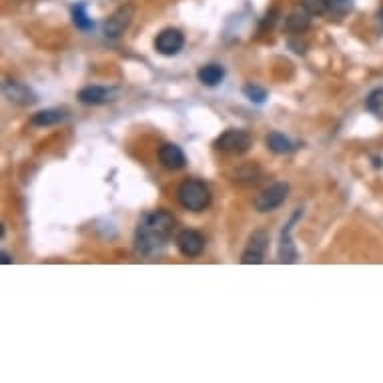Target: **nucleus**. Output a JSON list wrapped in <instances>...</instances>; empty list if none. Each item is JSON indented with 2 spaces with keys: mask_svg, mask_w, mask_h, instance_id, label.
I'll return each mask as SVG.
<instances>
[{
  "mask_svg": "<svg viewBox=\"0 0 383 383\" xmlns=\"http://www.w3.org/2000/svg\"><path fill=\"white\" fill-rule=\"evenodd\" d=\"M175 229V217L167 211L145 213L135 231V249L139 255H155L167 245Z\"/></svg>",
  "mask_w": 383,
  "mask_h": 383,
  "instance_id": "obj_1",
  "label": "nucleus"
},
{
  "mask_svg": "<svg viewBox=\"0 0 383 383\" xmlns=\"http://www.w3.org/2000/svg\"><path fill=\"white\" fill-rule=\"evenodd\" d=\"M177 199L187 211L199 213L205 211L211 203V191L209 187L199 179H187L177 189Z\"/></svg>",
  "mask_w": 383,
  "mask_h": 383,
  "instance_id": "obj_2",
  "label": "nucleus"
},
{
  "mask_svg": "<svg viewBox=\"0 0 383 383\" xmlns=\"http://www.w3.org/2000/svg\"><path fill=\"white\" fill-rule=\"evenodd\" d=\"M215 146L223 153H229V155H243L251 146V135L247 130H241V128H229L217 137Z\"/></svg>",
  "mask_w": 383,
  "mask_h": 383,
  "instance_id": "obj_3",
  "label": "nucleus"
},
{
  "mask_svg": "<svg viewBox=\"0 0 383 383\" xmlns=\"http://www.w3.org/2000/svg\"><path fill=\"white\" fill-rule=\"evenodd\" d=\"M289 195V185L287 182H275L269 189H265L261 195H257L255 209L259 213H271L279 209Z\"/></svg>",
  "mask_w": 383,
  "mask_h": 383,
  "instance_id": "obj_4",
  "label": "nucleus"
},
{
  "mask_svg": "<svg viewBox=\"0 0 383 383\" xmlns=\"http://www.w3.org/2000/svg\"><path fill=\"white\" fill-rule=\"evenodd\" d=\"M133 17H135V8H133L130 4H125V6L117 8V10L110 15L109 19H107L105 26H103V33H105V37L112 38V40L121 37V35L127 31L128 26H130Z\"/></svg>",
  "mask_w": 383,
  "mask_h": 383,
  "instance_id": "obj_5",
  "label": "nucleus"
},
{
  "mask_svg": "<svg viewBox=\"0 0 383 383\" xmlns=\"http://www.w3.org/2000/svg\"><path fill=\"white\" fill-rule=\"evenodd\" d=\"M267 245H269V235L265 231H255L249 237V243H247V247H245V251L241 255V263L243 265H259V263H263Z\"/></svg>",
  "mask_w": 383,
  "mask_h": 383,
  "instance_id": "obj_6",
  "label": "nucleus"
},
{
  "mask_svg": "<svg viewBox=\"0 0 383 383\" xmlns=\"http://www.w3.org/2000/svg\"><path fill=\"white\" fill-rule=\"evenodd\" d=\"M303 215V209H297L295 213H293L291 221L283 227V231H281V239H279V251H277V257H279V263H295L297 261V249H295V245H293V239H291V231H293V225L297 223V219Z\"/></svg>",
  "mask_w": 383,
  "mask_h": 383,
  "instance_id": "obj_7",
  "label": "nucleus"
},
{
  "mask_svg": "<svg viewBox=\"0 0 383 383\" xmlns=\"http://www.w3.org/2000/svg\"><path fill=\"white\" fill-rule=\"evenodd\" d=\"M182 46H185V37H182L181 31H177V28H164L155 38L157 53H161L164 56L179 55L182 51Z\"/></svg>",
  "mask_w": 383,
  "mask_h": 383,
  "instance_id": "obj_8",
  "label": "nucleus"
},
{
  "mask_svg": "<svg viewBox=\"0 0 383 383\" xmlns=\"http://www.w3.org/2000/svg\"><path fill=\"white\" fill-rule=\"evenodd\" d=\"M2 92H4V96H6V101H8V103H15V105L26 107V105H35V103H37V94H35V92L31 91L28 87L17 83V80H10V78H4V83H2Z\"/></svg>",
  "mask_w": 383,
  "mask_h": 383,
  "instance_id": "obj_9",
  "label": "nucleus"
},
{
  "mask_svg": "<svg viewBox=\"0 0 383 383\" xmlns=\"http://www.w3.org/2000/svg\"><path fill=\"white\" fill-rule=\"evenodd\" d=\"M177 247L185 257H199L205 249V237L199 231L185 229L177 237Z\"/></svg>",
  "mask_w": 383,
  "mask_h": 383,
  "instance_id": "obj_10",
  "label": "nucleus"
},
{
  "mask_svg": "<svg viewBox=\"0 0 383 383\" xmlns=\"http://www.w3.org/2000/svg\"><path fill=\"white\" fill-rule=\"evenodd\" d=\"M159 161L163 164L164 169H171V171H177V169H182L187 159H185V153L179 145L175 143H164L159 148Z\"/></svg>",
  "mask_w": 383,
  "mask_h": 383,
  "instance_id": "obj_11",
  "label": "nucleus"
},
{
  "mask_svg": "<svg viewBox=\"0 0 383 383\" xmlns=\"http://www.w3.org/2000/svg\"><path fill=\"white\" fill-rule=\"evenodd\" d=\"M114 89H107V87H85L83 91H78V101L83 105H105L114 101Z\"/></svg>",
  "mask_w": 383,
  "mask_h": 383,
  "instance_id": "obj_12",
  "label": "nucleus"
},
{
  "mask_svg": "<svg viewBox=\"0 0 383 383\" xmlns=\"http://www.w3.org/2000/svg\"><path fill=\"white\" fill-rule=\"evenodd\" d=\"M67 117H69V110L60 109V107L38 110L37 114H33V119H31V125H33V127H53V125L62 123Z\"/></svg>",
  "mask_w": 383,
  "mask_h": 383,
  "instance_id": "obj_13",
  "label": "nucleus"
},
{
  "mask_svg": "<svg viewBox=\"0 0 383 383\" xmlns=\"http://www.w3.org/2000/svg\"><path fill=\"white\" fill-rule=\"evenodd\" d=\"M309 22H311V15L303 8V6H297V8H293L291 12H289V17L285 20V28L289 31V33H305L307 28H309Z\"/></svg>",
  "mask_w": 383,
  "mask_h": 383,
  "instance_id": "obj_14",
  "label": "nucleus"
},
{
  "mask_svg": "<svg viewBox=\"0 0 383 383\" xmlns=\"http://www.w3.org/2000/svg\"><path fill=\"white\" fill-rule=\"evenodd\" d=\"M197 78H199V83L205 85V87H217V85H221V80L225 78V69L221 65H217V62L205 65V67L199 69Z\"/></svg>",
  "mask_w": 383,
  "mask_h": 383,
  "instance_id": "obj_15",
  "label": "nucleus"
},
{
  "mask_svg": "<svg viewBox=\"0 0 383 383\" xmlns=\"http://www.w3.org/2000/svg\"><path fill=\"white\" fill-rule=\"evenodd\" d=\"M267 146H269V151H273L277 155H285V153H291L295 145H293L291 141L283 135V133H279V130H273V133H269L267 135Z\"/></svg>",
  "mask_w": 383,
  "mask_h": 383,
  "instance_id": "obj_16",
  "label": "nucleus"
},
{
  "mask_svg": "<svg viewBox=\"0 0 383 383\" xmlns=\"http://www.w3.org/2000/svg\"><path fill=\"white\" fill-rule=\"evenodd\" d=\"M365 109H367V112H371L375 119H383V89H375V91L367 94Z\"/></svg>",
  "mask_w": 383,
  "mask_h": 383,
  "instance_id": "obj_17",
  "label": "nucleus"
},
{
  "mask_svg": "<svg viewBox=\"0 0 383 383\" xmlns=\"http://www.w3.org/2000/svg\"><path fill=\"white\" fill-rule=\"evenodd\" d=\"M73 20L74 24H76V28H80V31H92L94 28V22H92V19H89L85 4L73 6Z\"/></svg>",
  "mask_w": 383,
  "mask_h": 383,
  "instance_id": "obj_18",
  "label": "nucleus"
},
{
  "mask_svg": "<svg viewBox=\"0 0 383 383\" xmlns=\"http://www.w3.org/2000/svg\"><path fill=\"white\" fill-rule=\"evenodd\" d=\"M353 8V0H327V12L333 17H346Z\"/></svg>",
  "mask_w": 383,
  "mask_h": 383,
  "instance_id": "obj_19",
  "label": "nucleus"
},
{
  "mask_svg": "<svg viewBox=\"0 0 383 383\" xmlns=\"http://www.w3.org/2000/svg\"><path fill=\"white\" fill-rule=\"evenodd\" d=\"M243 94H245L251 103H255V105H263V103L267 101V91L261 89V87H257L253 83H249V85L243 87Z\"/></svg>",
  "mask_w": 383,
  "mask_h": 383,
  "instance_id": "obj_20",
  "label": "nucleus"
},
{
  "mask_svg": "<svg viewBox=\"0 0 383 383\" xmlns=\"http://www.w3.org/2000/svg\"><path fill=\"white\" fill-rule=\"evenodd\" d=\"M301 6L309 12L311 17L327 12V0H301Z\"/></svg>",
  "mask_w": 383,
  "mask_h": 383,
  "instance_id": "obj_21",
  "label": "nucleus"
},
{
  "mask_svg": "<svg viewBox=\"0 0 383 383\" xmlns=\"http://www.w3.org/2000/svg\"><path fill=\"white\" fill-rule=\"evenodd\" d=\"M12 261H15L12 257L8 255V253H4V251H2V265H10Z\"/></svg>",
  "mask_w": 383,
  "mask_h": 383,
  "instance_id": "obj_22",
  "label": "nucleus"
},
{
  "mask_svg": "<svg viewBox=\"0 0 383 383\" xmlns=\"http://www.w3.org/2000/svg\"><path fill=\"white\" fill-rule=\"evenodd\" d=\"M373 164H375V169H380V167H383V159H377V157H375V159H373Z\"/></svg>",
  "mask_w": 383,
  "mask_h": 383,
  "instance_id": "obj_23",
  "label": "nucleus"
},
{
  "mask_svg": "<svg viewBox=\"0 0 383 383\" xmlns=\"http://www.w3.org/2000/svg\"><path fill=\"white\" fill-rule=\"evenodd\" d=\"M380 24H382V33H383V8L380 10Z\"/></svg>",
  "mask_w": 383,
  "mask_h": 383,
  "instance_id": "obj_24",
  "label": "nucleus"
}]
</instances>
